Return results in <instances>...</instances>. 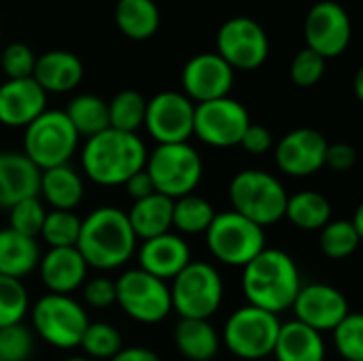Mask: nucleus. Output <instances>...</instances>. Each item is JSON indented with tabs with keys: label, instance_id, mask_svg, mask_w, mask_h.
<instances>
[{
	"label": "nucleus",
	"instance_id": "a18cd8bd",
	"mask_svg": "<svg viewBox=\"0 0 363 361\" xmlns=\"http://www.w3.org/2000/svg\"><path fill=\"white\" fill-rule=\"evenodd\" d=\"M357 164V151L347 143H334L328 145L325 151V166L336 172H347Z\"/></svg>",
	"mask_w": 363,
	"mask_h": 361
},
{
	"label": "nucleus",
	"instance_id": "b1692460",
	"mask_svg": "<svg viewBox=\"0 0 363 361\" xmlns=\"http://www.w3.org/2000/svg\"><path fill=\"white\" fill-rule=\"evenodd\" d=\"M83 194V179L70 164L40 170L38 198L43 204L51 206V211H74L81 204Z\"/></svg>",
	"mask_w": 363,
	"mask_h": 361
},
{
	"label": "nucleus",
	"instance_id": "58836bf2",
	"mask_svg": "<svg viewBox=\"0 0 363 361\" xmlns=\"http://www.w3.org/2000/svg\"><path fill=\"white\" fill-rule=\"evenodd\" d=\"M45 217H47V209L40 202V198L38 196L26 198V200H21L9 209V228L23 234V236L38 238L43 223H45Z\"/></svg>",
	"mask_w": 363,
	"mask_h": 361
},
{
	"label": "nucleus",
	"instance_id": "f704fd0d",
	"mask_svg": "<svg viewBox=\"0 0 363 361\" xmlns=\"http://www.w3.org/2000/svg\"><path fill=\"white\" fill-rule=\"evenodd\" d=\"M79 347L89 360H111L113 355L121 351L123 338L115 326L106 321H94V323L89 321V326L85 328L81 336Z\"/></svg>",
	"mask_w": 363,
	"mask_h": 361
},
{
	"label": "nucleus",
	"instance_id": "de8ad7c7",
	"mask_svg": "<svg viewBox=\"0 0 363 361\" xmlns=\"http://www.w3.org/2000/svg\"><path fill=\"white\" fill-rule=\"evenodd\" d=\"M108 361H162L160 355L145 347H121L117 355H113Z\"/></svg>",
	"mask_w": 363,
	"mask_h": 361
},
{
	"label": "nucleus",
	"instance_id": "0eeeda50",
	"mask_svg": "<svg viewBox=\"0 0 363 361\" xmlns=\"http://www.w3.org/2000/svg\"><path fill=\"white\" fill-rule=\"evenodd\" d=\"M79 149V134L64 111H43L23 128V155L38 168L64 166Z\"/></svg>",
	"mask_w": 363,
	"mask_h": 361
},
{
	"label": "nucleus",
	"instance_id": "2eb2a0df",
	"mask_svg": "<svg viewBox=\"0 0 363 361\" xmlns=\"http://www.w3.org/2000/svg\"><path fill=\"white\" fill-rule=\"evenodd\" d=\"M353 23L342 4L336 0H321L311 6L304 19V40L306 49L319 53L321 57H338L351 45Z\"/></svg>",
	"mask_w": 363,
	"mask_h": 361
},
{
	"label": "nucleus",
	"instance_id": "dca6fc26",
	"mask_svg": "<svg viewBox=\"0 0 363 361\" xmlns=\"http://www.w3.org/2000/svg\"><path fill=\"white\" fill-rule=\"evenodd\" d=\"M328 138L313 128H298L287 132L274 147V162L281 172L296 179L317 174L325 166Z\"/></svg>",
	"mask_w": 363,
	"mask_h": 361
},
{
	"label": "nucleus",
	"instance_id": "5701e85b",
	"mask_svg": "<svg viewBox=\"0 0 363 361\" xmlns=\"http://www.w3.org/2000/svg\"><path fill=\"white\" fill-rule=\"evenodd\" d=\"M32 79L45 94L72 91L83 79V62L66 49H51L36 57Z\"/></svg>",
	"mask_w": 363,
	"mask_h": 361
},
{
	"label": "nucleus",
	"instance_id": "c85d7f7f",
	"mask_svg": "<svg viewBox=\"0 0 363 361\" xmlns=\"http://www.w3.org/2000/svg\"><path fill=\"white\" fill-rule=\"evenodd\" d=\"M160 6L155 0H117L115 23L121 34L132 40L151 38L160 30Z\"/></svg>",
	"mask_w": 363,
	"mask_h": 361
},
{
	"label": "nucleus",
	"instance_id": "49530a36",
	"mask_svg": "<svg viewBox=\"0 0 363 361\" xmlns=\"http://www.w3.org/2000/svg\"><path fill=\"white\" fill-rule=\"evenodd\" d=\"M123 187L128 189V196H130L134 202H136V200H143V198H147V196H151V194H155L153 181H151V177L147 174L145 168L138 170L136 174H132V177L123 183Z\"/></svg>",
	"mask_w": 363,
	"mask_h": 361
},
{
	"label": "nucleus",
	"instance_id": "79ce46f5",
	"mask_svg": "<svg viewBox=\"0 0 363 361\" xmlns=\"http://www.w3.org/2000/svg\"><path fill=\"white\" fill-rule=\"evenodd\" d=\"M36 55L26 43H11L0 57V66L9 79H30L34 72Z\"/></svg>",
	"mask_w": 363,
	"mask_h": 361
},
{
	"label": "nucleus",
	"instance_id": "8fccbe9b",
	"mask_svg": "<svg viewBox=\"0 0 363 361\" xmlns=\"http://www.w3.org/2000/svg\"><path fill=\"white\" fill-rule=\"evenodd\" d=\"M64 361H91L89 357H85V355H74V357H68V360Z\"/></svg>",
	"mask_w": 363,
	"mask_h": 361
},
{
	"label": "nucleus",
	"instance_id": "f8f14e48",
	"mask_svg": "<svg viewBox=\"0 0 363 361\" xmlns=\"http://www.w3.org/2000/svg\"><path fill=\"white\" fill-rule=\"evenodd\" d=\"M249 123L245 104L230 96L200 102L194 109V136L215 149L236 147Z\"/></svg>",
	"mask_w": 363,
	"mask_h": 361
},
{
	"label": "nucleus",
	"instance_id": "c03bdc74",
	"mask_svg": "<svg viewBox=\"0 0 363 361\" xmlns=\"http://www.w3.org/2000/svg\"><path fill=\"white\" fill-rule=\"evenodd\" d=\"M247 153L251 155H264L274 147V136L266 126L259 123H249V128L245 130L240 143H238Z\"/></svg>",
	"mask_w": 363,
	"mask_h": 361
},
{
	"label": "nucleus",
	"instance_id": "1a4fd4ad",
	"mask_svg": "<svg viewBox=\"0 0 363 361\" xmlns=\"http://www.w3.org/2000/svg\"><path fill=\"white\" fill-rule=\"evenodd\" d=\"M211 255L232 268H245L266 249V232L236 211L217 213L204 232Z\"/></svg>",
	"mask_w": 363,
	"mask_h": 361
},
{
	"label": "nucleus",
	"instance_id": "f03ea898",
	"mask_svg": "<svg viewBox=\"0 0 363 361\" xmlns=\"http://www.w3.org/2000/svg\"><path fill=\"white\" fill-rule=\"evenodd\" d=\"M302 287L296 260L283 249H264L242 268V294L249 306L281 315L294 306Z\"/></svg>",
	"mask_w": 363,
	"mask_h": 361
},
{
	"label": "nucleus",
	"instance_id": "aec40b11",
	"mask_svg": "<svg viewBox=\"0 0 363 361\" xmlns=\"http://www.w3.org/2000/svg\"><path fill=\"white\" fill-rule=\"evenodd\" d=\"M47 111V94L30 79H6L0 85V123L6 128H26Z\"/></svg>",
	"mask_w": 363,
	"mask_h": 361
},
{
	"label": "nucleus",
	"instance_id": "c756f323",
	"mask_svg": "<svg viewBox=\"0 0 363 361\" xmlns=\"http://www.w3.org/2000/svg\"><path fill=\"white\" fill-rule=\"evenodd\" d=\"M283 219H287L298 230L319 232L332 221V202L323 194L313 189L298 191L294 196H287Z\"/></svg>",
	"mask_w": 363,
	"mask_h": 361
},
{
	"label": "nucleus",
	"instance_id": "f3484780",
	"mask_svg": "<svg viewBox=\"0 0 363 361\" xmlns=\"http://www.w3.org/2000/svg\"><path fill=\"white\" fill-rule=\"evenodd\" d=\"M291 311L296 313V321L319 334L332 332L351 313L347 296L328 283L302 285Z\"/></svg>",
	"mask_w": 363,
	"mask_h": 361
},
{
	"label": "nucleus",
	"instance_id": "cd10ccee",
	"mask_svg": "<svg viewBox=\"0 0 363 361\" xmlns=\"http://www.w3.org/2000/svg\"><path fill=\"white\" fill-rule=\"evenodd\" d=\"M172 338L179 353L189 361L215 360L221 347V336L206 319H181Z\"/></svg>",
	"mask_w": 363,
	"mask_h": 361
},
{
	"label": "nucleus",
	"instance_id": "4be33fe9",
	"mask_svg": "<svg viewBox=\"0 0 363 361\" xmlns=\"http://www.w3.org/2000/svg\"><path fill=\"white\" fill-rule=\"evenodd\" d=\"M40 170L21 151H0V209L38 196Z\"/></svg>",
	"mask_w": 363,
	"mask_h": 361
},
{
	"label": "nucleus",
	"instance_id": "ddd939ff",
	"mask_svg": "<svg viewBox=\"0 0 363 361\" xmlns=\"http://www.w3.org/2000/svg\"><path fill=\"white\" fill-rule=\"evenodd\" d=\"M232 70H255L264 66L270 53V40L259 21L251 17H232L217 32L215 51Z\"/></svg>",
	"mask_w": 363,
	"mask_h": 361
},
{
	"label": "nucleus",
	"instance_id": "473e14b6",
	"mask_svg": "<svg viewBox=\"0 0 363 361\" xmlns=\"http://www.w3.org/2000/svg\"><path fill=\"white\" fill-rule=\"evenodd\" d=\"M108 104V128L136 134L145 123L147 98L136 89H123Z\"/></svg>",
	"mask_w": 363,
	"mask_h": 361
},
{
	"label": "nucleus",
	"instance_id": "a19ab883",
	"mask_svg": "<svg viewBox=\"0 0 363 361\" xmlns=\"http://www.w3.org/2000/svg\"><path fill=\"white\" fill-rule=\"evenodd\" d=\"M325 64H328L325 57H321L319 53L304 47L302 51H298L294 55V60L289 64V77L300 87H313L323 79Z\"/></svg>",
	"mask_w": 363,
	"mask_h": 361
},
{
	"label": "nucleus",
	"instance_id": "4c0bfd02",
	"mask_svg": "<svg viewBox=\"0 0 363 361\" xmlns=\"http://www.w3.org/2000/svg\"><path fill=\"white\" fill-rule=\"evenodd\" d=\"M334 347L345 361H363V317L349 313L334 330Z\"/></svg>",
	"mask_w": 363,
	"mask_h": 361
},
{
	"label": "nucleus",
	"instance_id": "20e7f679",
	"mask_svg": "<svg viewBox=\"0 0 363 361\" xmlns=\"http://www.w3.org/2000/svg\"><path fill=\"white\" fill-rule=\"evenodd\" d=\"M230 202L232 211L247 217L259 228L279 223L285 217L287 189L272 172L249 168L234 174L230 183Z\"/></svg>",
	"mask_w": 363,
	"mask_h": 361
},
{
	"label": "nucleus",
	"instance_id": "9d476101",
	"mask_svg": "<svg viewBox=\"0 0 363 361\" xmlns=\"http://www.w3.org/2000/svg\"><path fill=\"white\" fill-rule=\"evenodd\" d=\"M279 330L281 321L277 315L247 304L236 309L228 317L221 343L232 355L240 360L257 361L272 355Z\"/></svg>",
	"mask_w": 363,
	"mask_h": 361
},
{
	"label": "nucleus",
	"instance_id": "2f4dec72",
	"mask_svg": "<svg viewBox=\"0 0 363 361\" xmlns=\"http://www.w3.org/2000/svg\"><path fill=\"white\" fill-rule=\"evenodd\" d=\"M215 215L213 204L198 194H187L172 200V228L181 234H204Z\"/></svg>",
	"mask_w": 363,
	"mask_h": 361
},
{
	"label": "nucleus",
	"instance_id": "c9c22d12",
	"mask_svg": "<svg viewBox=\"0 0 363 361\" xmlns=\"http://www.w3.org/2000/svg\"><path fill=\"white\" fill-rule=\"evenodd\" d=\"M81 230V219L74 211H47L40 238L49 245V249H66L77 247Z\"/></svg>",
	"mask_w": 363,
	"mask_h": 361
},
{
	"label": "nucleus",
	"instance_id": "a878e982",
	"mask_svg": "<svg viewBox=\"0 0 363 361\" xmlns=\"http://www.w3.org/2000/svg\"><path fill=\"white\" fill-rule=\"evenodd\" d=\"M40 262V247L36 238L23 236L11 228L0 230V277L23 281Z\"/></svg>",
	"mask_w": 363,
	"mask_h": 361
},
{
	"label": "nucleus",
	"instance_id": "a211bd4d",
	"mask_svg": "<svg viewBox=\"0 0 363 361\" xmlns=\"http://www.w3.org/2000/svg\"><path fill=\"white\" fill-rule=\"evenodd\" d=\"M183 94L194 102H208L230 96L234 87V70L217 53H198L187 60L183 74Z\"/></svg>",
	"mask_w": 363,
	"mask_h": 361
},
{
	"label": "nucleus",
	"instance_id": "6e6552de",
	"mask_svg": "<svg viewBox=\"0 0 363 361\" xmlns=\"http://www.w3.org/2000/svg\"><path fill=\"white\" fill-rule=\"evenodd\" d=\"M172 311L181 319H211L223 302V279L208 262L191 260L170 287Z\"/></svg>",
	"mask_w": 363,
	"mask_h": 361
},
{
	"label": "nucleus",
	"instance_id": "09e8293b",
	"mask_svg": "<svg viewBox=\"0 0 363 361\" xmlns=\"http://www.w3.org/2000/svg\"><path fill=\"white\" fill-rule=\"evenodd\" d=\"M362 81H363V70H357V74H355V94H357V98H363Z\"/></svg>",
	"mask_w": 363,
	"mask_h": 361
},
{
	"label": "nucleus",
	"instance_id": "e433bc0d",
	"mask_svg": "<svg viewBox=\"0 0 363 361\" xmlns=\"http://www.w3.org/2000/svg\"><path fill=\"white\" fill-rule=\"evenodd\" d=\"M30 311V296L21 281L0 277V328L23 323Z\"/></svg>",
	"mask_w": 363,
	"mask_h": 361
},
{
	"label": "nucleus",
	"instance_id": "423d86ee",
	"mask_svg": "<svg viewBox=\"0 0 363 361\" xmlns=\"http://www.w3.org/2000/svg\"><path fill=\"white\" fill-rule=\"evenodd\" d=\"M145 170L153 181L157 194L177 200L187 194H196L202 181L204 164L200 153L189 143L157 145L147 153Z\"/></svg>",
	"mask_w": 363,
	"mask_h": 361
},
{
	"label": "nucleus",
	"instance_id": "39448f33",
	"mask_svg": "<svg viewBox=\"0 0 363 361\" xmlns=\"http://www.w3.org/2000/svg\"><path fill=\"white\" fill-rule=\"evenodd\" d=\"M28 315L32 334L49 347L62 351L77 349L85 328L89 326L87 311L72 296L45 294L30 306Z\"/></svg>",
	"mask_w": 363,
	"mask_h": 361
},
{
	"label": "nucleus",
	"instance_id": "72a5a7b5",
	"mask_svg": "<svg viewBox=\"0 0 363 361\" xmlns=\"http://www.w3.org/2000/svg\"><path fill=\"white\" fill-rule=\"evenodd\" d=\"M362 238L351 219H336L319 230V249L325 257L338 262L351 257L357 251Z\"/></svg>",
	"mask_w": 363,
	"mask_h": 361
},
{
	"label": "nucleus",
	"instance_id": "37998d69",
	"mask_svg": "<svg viewBox=\"0 0 363 361\" xmlns=\"http://www.w3.org/2000/svg\"><path fill=\"white\" fill-rule=\"evenodd\" d=\"M83 302L89 309H108L115 304V281L108 277H94L83 283Z\"/></svg>",
	"mask_w": 363,
	"mask_h": 361
},
{
	"label": "nucleus",
	"instance_id": "6ab92c4d",
	"mask_svg": "<svg viewBox=\"0 0 363 361\" xmlns=\"http://www.w3.org/2000/svg\"><path fill=\"white\" fill-rule=\"evenodd\" d=\"M136 257L140 270L168 283L191 262V249L183 236L166 232L162 236L143 240V245L136 249Z\"/></svg>",
	"mask_w": 363,
	"mask_h": 361
},
{
	"label": "nucleus",
	"instance_id": "412c9836",
	"mask_svg": "<svg viewBox=\"0 0 363 361\" xmlns=\"http://www.w3.org/2000/svg\"><path fill=\"white\" fill-rule=\"evenodd\" d=\"M36 270L40 272V281L49 294L70 296L72 291L83 287L89 268L77 247H66L49 249L45 255H40Z\"/></svg>",
	"mask_w": 363,
	"mask_h": 361
},
{
	"label": "nucleus",
	"instance_id": "7ed1b4c3",
	"mask_svg": "<svg viewBox=\"0 0 363 361\" xmlns=\"http://www.w3.org/2000/svg\"><path fill=\"white\" fill-rule=\"evenodd\" d=\"M147 153L138 134L106 128L85 140L81 149V168L96 185L119 187L145 168Z\"/></svg>",
	"mask_w": 363,
	"mask_h": 361
},
{
	"label": "nucleus",
	"instance_id": "7c9ffc66",
	"mask_svg": "<svg viewBox=\"0 0 363 361\" xmlns=\"http://www.w3.org/2000/svg\"><path fill=\"white\" fill-rule=\"evenodd\" d=\"M66 117L79 138H91L108 128V104L96 94H79L66 106Z\"/></svg>",
	"mask_w": 363,
	"mask_h": 361
},
{
	"label": "nucleus",
	"instance_id": "393cba45",
	"mask_svg": "<svg viewBox=\"0 0 363 361\" xmlns=\"http://www.w3.org/2000/svg\"><path fill=\"white\" fill-rule=\"evenodd\" d=\"M272 355L277 361H325L323 334L296 319L281 323Z\"/></svg>",
	"mask_w": 363,
	"mask_h": 361
},
{
	"label": "nucleus",
	"instance_id": "9b49d317",
	"mask_svg": "<svg viewBox=\"0 0 363 361\" xmlns=\"http://www.w3.org/2000/svg\"><path fill=\"white\" fill-rule=\"evenodd\" d=\"M115 304L134 321L155 326L172 313L168 283L147 274L140 268L123 272L115 281Z\"/></svg>",
	"mask_w": 363,
	"mask_h": 361
},
{
	"label": "nucleus",
	"instance_id": "4468645a",
	"mask_svg": "<svg viewBox=\"0 0 363 361\" xmlns=\"http://www.w3.org/2000/svg\"><path fill=\"white\" fill-rule=\"evenodd\" d=\"M196 104L183 91H160L147 100L145 128L157 145L189 143L194 136Z\"/></svg>",
	"mask_w": 363,
	"mask_h": 361
},
{
	"label": "nucleus",
	"instance_id": "ea45409f",
	"mask_svg": "<svg viewBox=\"0 0 363 361\" xmlns=\"http://www.w3.org/2000/svg\"><path fill=\"white\" fill-rule=\"evenodd\" d=\"M34 351V334L23 323L0 328V361H28Z\"/></svg>",
	"mask_w": 363,
	"mask_h": 361
},
{
	"label": "nucleus",
	"instance_id": "f257e3e1",
	"mask_svg": "<svg viewBox=\"0 0 363 361\" xmlns=\"http://www.w3.org/2000/svg\"><path fill=\"white\" fill-rule=\"evenodd\" d=\"M138 249V238L125 211L117 206H98L81 219L77 251L87 268L117 270L128 264Z\"/></svg>",
	"mask_w": 363,
	"mask_h": 361
},
{
	"label": "nucleus",
	"instance_id": "bb28decb",
	"mask_svg": "<svg viewBox=\"0 0 363 361\" xmlns=\"http://www.w3.org/2000/svg\"><path fill=\"white\" fill-rule=\"evenodd\" d=\"M138 240H149L170 232L172 228V200L162 194H151L136 200L125 213Z\"/></svg>",
	"mask_w": 363,
	"mask_h": 361
}]
</instances>
